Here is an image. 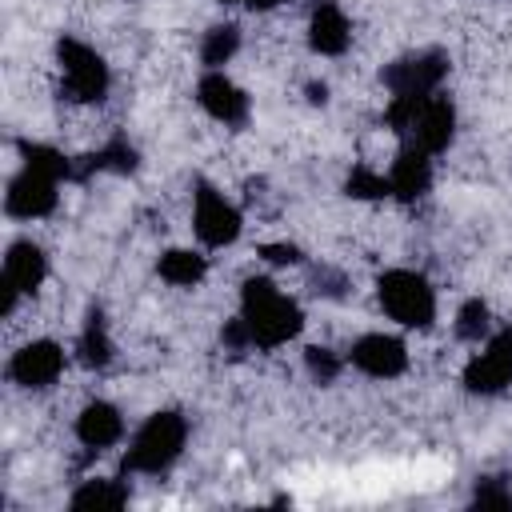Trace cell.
I'll return each instance as SVG.
<instances>
[{"label":"cell","mask_w":512,"mask_h":512,"mask_svg":"<svg viewBox=\"0 0 512 512\" xmlns=\"http://www.w3.org/2000/svg\"><path fill=\"white\" fill-rule=\"evenodd\" d=\"M240 320L248 324L252 348H280L304 324L296 300H288L268 276H248L244 280V288H240Z\"/></svg>","instance_id":"1"},{"label":"cell","mask_w":512,"mask_h":512,"mask_svg":"<svg viewBox=\"0 0 512 512\" xmlns=\"http://www.w3.org/2000/svg\"><path fill=\"white\" fill-rule=\"evenodd\" d=\"M184 440H188V424H184L180 412H152L136 428L128 452H124V472H148V476H156V472L172 468L176 456L184 452Z\"/></svg>","instance_id":"2"},{"label":"cell","mask_w":512,"mask_h":512,"mask_svg":"<svg viewBox=\"0 0 512 512\" xmlns=\"http://www.w3.org/2000/svg\"><path fill=\"white\" fill-rule=\"evenodd\" d=\"M376 296H380L384 312L404 328H432V320H436V292L412 268H388L376 280Z\"/></svg>","instance_id":"3"},{"label":"cell","mask_w":512,"mask_h":512,"mask_svg":"<svg viewBox=\"0 0 512 512\" xmlns=\"http://www.w3.org/2000/svg\"><path fill=\"white\" fill-rule=\"evenodd\" d=\"M56 60H60V88H64L68 100H76V104L104 100V92H108V64L100 60L96 48H88L84 40L64 36L56 44Z\"/></svg>","instance_id":"4"},{"label":"cell","mask_w":512,"mask_h":512,"mask_svg":"<svg viewBox=\"0 0 512 512\" xmlns=\"http://www.w3.org/2000/svg\"><path fill=\"white\" fill-rule=\"evenodd\" d=\"M192 232L200 236L204 248H228L240 236V212L204 180L196 184L192 196Z\"/></svg>","instance_id":"5"},{"label":"cell","mask_w":512,"mask_h":512,"mask_svg":"<svg viewBox=\"0 0 512 512\" xmlns=\"http://www.w3.org/2000/svg\"><path fill=\"white\" fill-rule=\"evenodd\" d=\"M48 276V256L40 252V244L32 240H16L8 244V256H4V276H0V288H4V304L0 312L12 316L16 312V300L20 296H32Z\"/></svg>","instance_id":"6"},{"label":"cell","mask_w":512,"mask_h":512,"mask_svg":"<svg viewBox=\"0 0 512 512\" xmlns=\"http://www.w3.org/2000/svg\"><path fill=\"white\" fill-rule=\"evenodd\" d=\"M444 72H448V56L436 48H424V52H408L392 60L384 68V84L392 96H428L440 88Z\"/></svg>","instance_id":"7"},{"label":"cell","mask_w":512,"mask_h":512,"mask_svg":"<svg viewBox=\"0 0 512 512\" xmlns=\"http://www.w3.org/2000/svg\"><path fill=\"white\" fill-rule=\"evenodd\" d=\"M512 384V328L488 336L484 352H476L464 368V388L476 396H496Z\"/></svg>","instance_id":"8"},{"label":"cell","mask_w":512,"mask_h":512,"mask_svg":"<svg viewBox=\"0 0 512 512\" xmlns=\"http://www.w3.org/2000/svg\"><path fill=\"white\" fill-rule=\"evenodd\" d=\"M452 128H456V108H452V100L432 92V96H424L420 112L412 116L404 140H408L412 148L436 156V152H444V148L452 144Z\"/></svg>","instance_id":"9"},{"label":"cell","mask_w":512,"mask_h":512,"mask_svg":"<svg viewBox=\"0 0 512 512\" xmlns=\"http://www.w3.org/2000/svg\"><path fill=\"white\" fill-rule=\"evenodd\" d=\"M348 360H352V368H360L372 380H392V376H400L408 368V348H404L400 336L368 332L348 348Z\"/></svg>","instance_id":"10"},{"label":"cell","mask_w":512,"mask_h":512,"mask_svg":"<svg viewBox=\"0 0 512 512\" xmlns=\"http://www.w3.org/2000/svg\"><path fill=\"white\" fill-rule=\"evenodd\" d=\"M56 184L52 176H40L32 168H20L12 180H8V192H4V212L16 216V220H40L56 208Z\"/></svg>","instance_id":"11"},{"label":"cell","mask_w":512,"mask_h":512,"mask_svg":"<svg viewBox=\"0 0 512 512\" xmlns=\"http://www.w3.org/2000/svg\"><path fill=\"white\" fill-rule=\"evenodd\" d=\"M64 372V348L56 340H32L8 360V376L20 388H48Z\"/></svg>","instance_id":"12"},{"label":"cell","mask_w":512,"mask_h":512,"mask_svg":"<svg viewBox=\"0 0 512 512\" xmlns=\"http://www.w3.org/2000/svg\"><path fill=\"white\" fill-rule=\"evenodd\" d=\"M196 100H200V108L212 120H220L228 128H240L248 120V96H244V88H236L220 68H208V76H200Z\"/></svg>","instance_id":"13"},{"label":"cell","mask_w":512,"mask_h":512,"mask_svg":"<svg viewBox=\"0 0 512 512\" xmlns=\"http://www.w3.org/2000/svg\"><path fill=\"white\" fill-rule=\"evenodd\" d=\"M348 40H352V24H348L344 8L332 4V0L316 4L312 20H308V44H312V52H320V56H340V52L348 48Z\"/></svg>","instance_id":"14"},{"label":"cell","mask_w":512,"mask_h":512,"mask_svg":"<svg viewBox=\"0 0 512 512\" xmlns=\"http://www.w3.org/2000/svg\"><path fill=\"white\" fill-rule=\"evenodd\" d=\"M76 436H80L84 448L104 452V448H112V444L124 436V420H120V412H116L108 400H92V404H84V412L76 416Z\"/></svg>","instance_id":"15"},{"label":"cell","mask_w":512,"mask_h":512,"mask_svg":"<svg viewBox=\"0 0 512 512\" xmlns=\"http://www.w3.org/2000/svg\"><path fill=\"white\" fill-rule=\"evenodd\" d=\"M388 184H392V196L396 200H416L432 188V156L420 152V148H404L388 172Z\"/></svg>","instance_id":"16"},{"label":"cell","mask_w":512,"mask_h":512,"mask_svg":"<svg viewBox=\"0 0 512 512\" xmlns=\"http://www.w3.org/2000/svg\"><path fill=\"white\" fill-rule=\"evenodd\" d=\"M208 276V260L192 248H168L160 256V280L176 284V288H196Z\"/></svg>","instance_id":"17"},{"label":"cell","mask_w":512,"mask_h":512,"mask_svg":"<svg viewBox=\"0 0 512 512\" xmlns=\"http://www.w3.org/2000/svg\"><path fill=\"white\" fill-rule=\"evenodd\" d=\"M76 352H80V364H88V368H108L112 364V340H108L100 308L88 312V320L80 328V340H76Z\"/></svg>","instance_id":"18"},{"label":"cell","mask_w":512,"mask_h":512,"mask_svg":"<svg viewBox=\"0 0 512 512\" xmlns=\"http://www.w3.org/2000/svg\"><path fill=\"white\" fill-rule=\"evenodd\" d=\"M72 508H80V512H104V508H124L128 504V488L120 484V480H84L76 492H72V500H68Z\"/></svg>","instance_id":"19"},{"label":"cell","mask_w":512,"mask_h":512,"mask_svg":"<svg viewBox=\"0 0 512 512\" xmlns=\"http://www.w3.org/2000/svg\"><path fill=\"white\" fill-rule=\"evenodd\" d=\"M132 168H136V148L124 136H116L100 152L88 156V164L80 168V176H88V172H132Z\"/></svg>","instance_id":"20"},{"label":"cell","mask_w":512,"mask_h":512,"mask_svg":"<svg viewBox=\"0 0 512 512\" xmlns=\"http://www.w3.org/2000/svg\"><path fill=\"white\" fill-rule=\"evenodd\" d=\"M236 48H240V28H236V24H216V28L204 32L200 60H204L208 68H220V64H228V60L236 56Z\"/></svg>","instance_id":"21"},{"label":"cell","mask_w":512,"mask_h":512,"mask_svg":"<svg viewBox=\"0 0 512 512\" xmlns=\"http://www.w3.org/2000/svg\"><path fill=\"white\" fill-rule=\"evenodd\" d=\"M20 156H24V168H32V172H40V176H52V180L72 176V164H68L56 148H48V144L20 140Z\"/></svg>","instance_id":"22"},{"label":"cell","mask_w":512,"mask_h":512,"mask_svg":"<svg viewBox=\"0 0 512 512\" xmlns=\"http://www.w3.org/2000/svg\"><path fill=\"white\" fill-rule=\"evenodd\" d=\"M488 316H492V312H488L484 300H464L460 312H456V336L468 340V344H480V340L488 336V328H492Z\"/></svg>","instance_id":"23"},{"label":"cell","mask_w":512,"mask_h":512,"mask_svg":"<svg viewBox=\"0 0 512 512\" xmlns=\"http://www.w3.org/2000/svg\"><path fill=\"white\" fill-rule=\"evenodd\" d=\"M348 196H356V200H380V196H392V184H388V176H380V172H372V168H352V176H348Z\"/></svg>","instance_id":"24"},{"label":"cell","mask_w":512,"mask_h":512,"mask_svg":"<svg viewBox=\"0 0 512 512\" xmlns=\"http://www.w3.org/2000/svg\"><path fill=\"white\" fill-rule=\"evenodd\" d=\"M304 368H308V376L316 384H332L340 376V356L332 348H308L304 352Z\"/></svg>","instance_id":"25"},{"label":"cell","mask_w":512,"mask_h":512,"mask_svg":"<svg viewBox=\"0 0 512 512\" xmlns=\"http://www.w3.org/2000/svg\"><path fill=\"white\" fill-rule=\"evenodd\" d=\"M260 256H264L268 264H300V260H304L296 244H264Z\"/></svg>","instance_id":"26"},{"label":"cell","mask_w":512,"mask_h":512,"mask_svg":"<svg viewBox=\"0 0 512 512\" xmlns=\"http://www.w3.org/2000/svg\"><path fill=\"white\" fill-rule=\"evenodd\" d=\"M476 504H488V508H512V492L508 488H496L492 480L476 488Z\"/></svg>","instance_id":"27"},{"label":"cell","mask_w":512,"mask_h":512,"mask_svg":"<svg viewBox=\"0 0 512 512\" xmlns=\"http://www.w3.org/2000/svg\"><path fill=\"white\" fill-rule=\"evenodd\" d=\"M312 284H316L320 296H344V276L332 272V268H320V272L312 276Z\"/></svg>","instance_id":"28"},{"label":"cell","mask_w":512,"mask_h":512,"mask_svg":"<svg viewBox=\"0 0 512 512\" xmlns=\"http://www.w3.org/2000/svg\"><path fill=\"white\" fill-rule=\"evenodd\" d=\"M224 4H244V8H276L284 0H224Z\"/></svg>","instance_id":"29"},{"label":"cell","mask_w":512,"mask_h":512,"mask_svg":"<svg viewBox=\"0 0 512 512\" xmlns=\"http://www.w3.org/2000/svg\"><path fill=\"white\" fill-rule=\"evenodd\" d=\"M308 100H312V104H324V100H328V88H324V84H312V88H308Z\"/></svg>","instance_id":"30"}]
</instances>
